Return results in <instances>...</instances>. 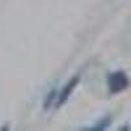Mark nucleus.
I'll return each mask as SVG.
<instances>
[{
  "label": "nucleus",
  "mask_w": 131,
  "mask_h": 131,
  "mask_svg": "<svg viewBox=\"0 0 131 131\" xmlns=\"http://www.w3.org/2000/svg\"><path fill=\"white\" fill-rule=\"evenodd\" d=\"M109 123H110V119L109 118H105L104 121H101L100 123H97L94 127H91V130H104L109 126Z\"/></svg>",
  "instance_id": "7ed1b4c3"
},
{
  "label": "nucleus",
  "mask_w": 131,
  "mask_h": 131,
  "mask_svg": "<svg viewBox=\"0 0 131 131\" xmlns=\"http://www.w3.org/2000/svg\"><path fill=\"white\" fill-rule=\"evenodd\" d=\"M128 86V76L123 71H114L107 75V88L112 93L123 92Z\"/></svg>",
  "instance_id": "f257e3e1"
},
{
  "label": "nucleus",
  "mask_w": 131,
  "mask_h": 131,
  "mask_svg": "<svg viewBox=\"0 0 131 131\" xmlns=\"http://www.w3.org/2000/svg\"><path fill=\"white\" fill-rule=\"evenodd\" d=\"M79 80H80V78H78V76H75V78H72L67 84H66L64 86H63V89L57 94V101H55V105L59 107V106H62L66 101L68 100V97L71 96V93L73 92V89L76 88V85L79 84Z\"/></svg>",
  "instance_id": "f03ea898"
}]
</instances>
